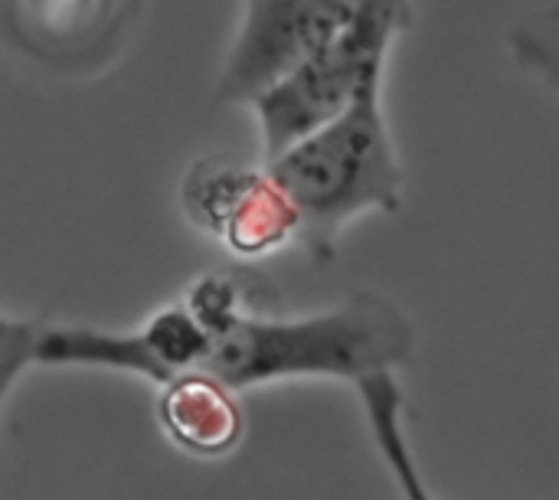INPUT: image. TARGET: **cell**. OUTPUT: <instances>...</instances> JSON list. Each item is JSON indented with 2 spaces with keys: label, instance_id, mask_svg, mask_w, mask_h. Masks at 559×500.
Wrapping results in <instances>:
<instances>
[{
  "label": "cell",
  "instance_id": "obj_1",
  "mask_svg": "<svg viewBox=\"0 0 559 500\" xmlns=\"http://www.w3.org/2000/svg\"><path fill=\"white\" fill-rule=\"evenodd\" d=\"M203 331L193 373L233 393L288 380H360L396 373L416 354L409 314L380 291H354L341 305L282 314L259 308L252 288L233 272H203L180 295Z\"/></svg>",
  "mask_w": 559,
  "mask_h": 500
},
{
  "label": "cell",
  "instance_id": "obj_2",
  "mask_svg": "<svg viewBox=\"0 0 559 500\" xmlns=\"http://www.w3.org/2000/svg\"><path fill=\"white\" fill-rule=\"evenodd\" d=\"M265 167L298 213V246L311 262H331L347 226L373 213H396L406 197V167L386 118L383 85L367 88L344 115Z\"/></svg>",
  "mask_w": 559,
  "mask_h": 500
},
{
  "label": "cell",
  "instance_id": "obj_3",
  "mask_svg": "<svg viewBox=\"0 0 559 500\" xmlns=\"http://www.w3.org/2000/svg\"><path fill=\"white\" fill-rule=\"evenodd\" d=\"M413 23V0H367L364 10L314 56L249 108L259 124L262 157L275 160L292 144L344 115L367 88L383 85L396 39Z\"/></svg>",
  "mask_w": 559,
  "mask_h": 500
},
{
  "label": "cell",
  "instance_id": "obj_4",
  "mask_svg": "<svg viewBox=\"0 0 559 500\" xmlns=\"http://www.w3.org/2000/svg\"><path fill=\"white\" fill-rule=\"evenodd\" d=\"M180 210L193 229L246 262L298 246V213L265 164L219 151L197 157L180 183Z\"/></svg>",
  "mask_w": 559,
  "mask_h": 500
},
{
  "label": "cell",
  "instance_id": "obj_5",
  "mask_svg": "<svg viewBox=\"0 0 559 500\" xmlns=\"http://www.w3.org/2000/svg\"><path fill=\"white\" fill-rule=\"evenodd\" d=\"M367 0H242V20L226 52L216 102L252 105L308 56L331 43Z\"/></svg>",
  "mask_w": 559,
  "mask_h": 500
},
{
  "label": "cell",
  "instance_id": "obj_6",
  "mask_svg": "<svg viewBox=\"0 0 559 500\" xmlns=\"http://www.w3.org/2000/svg\"><path fill=\"white\" fill-rule=\"evenodd\" d=\"M157 426L177 452L223 462L246 439L242 396L200 373L177 377L157 386Z\"/></svg>",
  "mask_w": 559,
  "mask_h": 500
},
{
  "label": "cell",
  "instance_id": "obj_7",
  "mask_svg": "<svg viewBox=\"0 0 559 500\" xmlns=\"http://www.w3.org/2000/svg\"><path fill=\"white\" fill-rule=\"evenodd\" d=\"M373 449L383 459L396 491L403 500H436V495L426 485V475L419 468V459L409 442V426H406V393L396 373H380L370 380H360L354 386Z\"/></svg>",
  "mask_w": 559,
  "mask_h": 500
},
{
  "label": "cell",
  "instance_id": "obj_8",
  "mask_svg": "<svg viewBox=\"0 0 559 500\" xmlns=\"http://www.w3.org/2000/svg\"><path fill=\"white\" fill-rule=\"evenodd\" d=\"M16 39L46 59L82 52L105 26L111 0H3Z\"/></svg>",
  "mask_w": 559,
  "mask_h": 500
},
{
  "label": "cell",
  "instance_id": "obj_9",
  "mask_svg": "<svg viewBox=\"0 0 559 500\" xmlns=\"http://www.w3.org/2000/svg\"><path fill=\"white\" fill-rule=\"evenodd\" d=\"M514 66L559 98V3L524 13L508 33Z\"/></svg>",
  "mask_w": 559,
  "mask_h": 500
},
{
  "label": "cell",
  "instance_id": "obj_10",
  "mask_svg": "<svg viewBox=\"0 0 559 500\" xmlns=\"http://www.w3.org/2000/svg\"><path fill=\"white\" fill-rule=\"evenodd\" d=\"M43 318H10L0 314V409L10 400L20 377L36 367V341L43 331Z\"/></svg>",
  "mask_w": 559,
  "mask_h": 500
}]
</instances>
